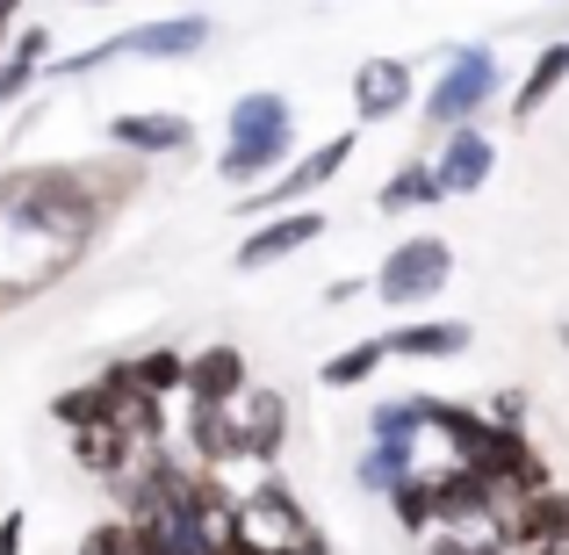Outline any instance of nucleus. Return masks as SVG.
I'll return each instance as SVG.
<instances>
[{"label":"nucleus","mask_w":569,"mask_h":555,"mask_svg":"<svg viewBox=\"0 0 569 555\" xmlns=\"http://www.w3.org/2000/svg\"><path fill=\"white\" fill-rule=\"evenodd\" d=\"M310 238H325V217H318V209H289V217H267L260 231L238 246V267H274V260H289V252H303Z\"/></svg>","instance_id":"nucleus-10"},{"label":"nucleus","mask_w":569,"mask_h":555,"mask_svg":"<svg viewBox=\"0 0 569 555\" xmlns=\"http://www.w3.org/2000/svg\"><path fill=\"white\" fill-rule=\"evenodd\" d=\"M130 375H138V389H152V397H159V389L188 383V361H181V354H144V361L130 368Z\"/></svg>","instance_id":"nucleus-20"},{"label":"nucleus","mask_w":569,"mask_h":555,"mask_svg":"<svg viewBox=\"0 0 569 555\" xmlns=\"http://www.w3.org/2000/svg\"><path fill=\"white\" fill-rule=\"evenodd\" d=\"M109 145H123V152H188L194 145V123L188 116H116L109 123Z\"/></svg>","instance_id":"nucleus-13"},{"label":"nucleus","mask_w":569,"mask_h":555,"mask_svg":"<svg viewBox=\"0 0 569 555\" xmlns=\"http://www.w3.org/2000/svg\"><path fill=\"white\" fill-rule=\"evenodd\" d=\"M353 159V138H332V145H318V152H303L289 174H281L274 188H260V195H246V209L260 217V209H281V202H303V195H318L325 181H332L339 167Z\"/></svg>","instance_id":"nucleus-7"},{"label":"nucleus","mask_w":569,"mask_h":555,"mask_svg":"<svg viewBox=\"0 0 569 555\" xmlns=\"http://www.w3.org/2000/svg\"><path fill=\"white\" fill-rule=\"evenodd\" d=\"M43 58H51V29H43V22H29L22 37H14L8 51H0V109H8V101H22L29 87H37Z\"/></svg>","instance_id":"nucleus-14"},{"label":"nucleus","mask_w":569,"mask_h":555,"mask_svg":"<svg viewBox=\"0 0 569 555\" xmlns=\"http://www.w3.org/2000/svg\"><path fill=\"white\" fill-rule=\"evenodd\" d=\"M447 275H455V246L447 238H403V246H389L376 289H382V304H426V296L447 289Z\"/></svg>","instance_id":"nucleus-6"},{"label":"nucleus","mask_w":569,"mask_h":555,"mask_svg":"<svg viewBox=\"0 0 569 555\" xmlns=\"http://www.w3.org/2000/svg\"><path fill=\"white\" fill-rule=\"evenodd\" d=\"M389 361V339H361V347H347L339 361H325V389H353V383H368Z\"/></svg>","instance_id":"nucleus-19"},{"label":"nucleus","mask_w":569,"mask_h":555,"mask_svg":"<svg viewBox=\"0 0 569 555\" xmlns=\"http://www.w3.org/2000/svg\"><path fill=\"white\" fill-rule=\"evenodd\" d=\"M231 555H260V548H231Z\"/></svg>","instance_id":"nucleus-23"},{"label":"nucleus","mask_w":569,"mask_h":555,"mask_svg":"<svg viewBox=\"0 0 569 555\" xmlns=\"http://www.w3.org/2000/svg\"><path fill=\"white\" fill-rule=\"evenodd\" d=\"M202 43H209V14H167V22H138L109 43H87V51H72L66 66H51V72H94V66H109V58H194Z\"/></svg>","instance_id":"nucleus-3"},{"label":"nucleus","mask_w":569,"mask_h":555,"mask_svg":"<svg viewBox=\"0 0 569 555\" xmlns=\"http://www.w3.org/2000/svg\"><path fill=\"white\" fill-rule=\"evenodd\" d=\"M432 555H505V542H498V534H447Z\"/></svg>","instance_id":"nucleus-21"},{"label":"nucleus","mask_w":569,"mask_h":555,"mask_svg":"<svg viewBox=\"0 0 569 555\" xmlns=\"http://www.w3.org/2000/svg\"><path fill=\"white\" fill-rule=\"evenodd\" d=\"M490 167H498V152H490V138H483V130H469V123L447 130L440 159H432V174H440L447 195H476V188L490 181Z\"/></svg>","instance_id":"nucleus-9"},{"label":"nucleus","mask_w":569,"mask_h":555,"mask_svg":"<svg viewBox=\"0 0 569 555\" xmlns=\"http://www.w3.org/2000/svg\"><path fill=\"white\" fill-rule=\"evenodd\" d=\"M231 433H238V455L246 462H267L281 447V433H289V404H281L274 389H238L231 397Z\"/></svg>","instance_id":"nucleus-8"},{"label":"nucleus","mask_w":569,"mask_h":555,"mask_svg":"<svg viewBox=\"0 0 569 555\" xmlns=\"http://www.w3.org/2000/svg\"><path fill=\"white\" fill-rule=\"evenodd\" d=\"M411 469H418V447L411 440H376L361 455V490H397Z\"/></svg>","instance_id":"nucleus-17"},{"label":"nucleus","mask_w":569,"mask_h":555,"mask_svg":"<svg viewBox=\"0 0 569 555\" xmlns=\"http://www.w3.org/2000/svg\"><path fill=\"white\" fill-rule=\"evenodd\" d=\"M440 174H432V167H397V181H382V195H376V202L389 209V217H397V209H426V202H440Z\"/></svg>","instance_id":"nucleus-18"},{"label":"nucleus","mask_w":569,"mask_h":555,"mask_svg":"<svg viewBox=\"0 0 569 555\" xmlns=\"http://www.w3.org/2000/svg\"><path fill=\"white\" fill-rule=\"evenodd\" d=\"M469 325L461 318H426V325H397L389 333V361H447V354H469Z\"/></svg>","instance_id":"nucleus-12"},{"label":"nucleus","mask_w":569,"mask_h":555,"mask_svg":"<svg viewBox=\"0 0 569 555\" xmlns=\"http://www.w3.org/2000/svg\"><path fill=\"white\" fill-rule=\"evenodd\" d=\"M569 80V43H548L541 58H533V72H527V87L512 95V123H533V116L548 109V95Z\"/></svg>","instance_id":"nucleus-16"},{"label":"nucleus","mask_w":569,"mask_h":555,"mask_svg":"<svg viewBox=\"0 0 569 555\" xmlns=\"http://www.w3.org/2000/svg\"><path fill=\"white\" fill-rule=\"evenodd\" d=\"M498 87H505V66L483 51V43H469V51H455L440 66V80H432V95H426V123H440V130L469 123V116L483 109Z\"/></svg>","instance_id":"nucleus-4"},{"label":"nucleus","mask_w":569,"mask_h":555,"mask_svg":"<svg viewBox=\"0 0 569 555\" xmlns=\"http://www.w3.org/2000/svg\"><path fill=\"white\" fill-rule=\"evenodd\" d=\"M238 389H246V361H238L231 347H209L188 361V397L194 404H231Z\"/></svg>","instance_id":"nucleus-15"},{"label":"nucleus","mask_w":569,"mask_h":555,"mask_svg":"<svg viewBox=\"0 0 569 555\" xmlns=\"http://www.w3.org/2000/svg\"><path fill=\"white\" fill-rule=\"evenodd\" d=\"M80 8H94V0H80Z\"/></svg>","instance_id":"nucleus-24"},{"label":"nucleus","mask_w":569,"mask_h":555,"mask_svg":"<svg viewBox=\"0 0 569 555\" xmlns=\"http://www.w3.org/2000/svg\"><path fill=\"white\" fill-rule=\"evenodd\" d=\"M289 101L281 95H246L231 109V138H223V159H217V174L223 181H252V174H274L281 167V152H289Z\"/></svg>","instance_id":"nucleus-2"},{"label":"nucleus","mask_w":569,"mask_h":555,"mask_svg":"<svg viewBox=\"0 0 569 555\" xmlns=\"http://www.w3.org/2000/svg\"><path fill=\"white\" fill-rule=\"evenodd\" d=\"M0 555H22V513L0 519Z\"/></svg>","instance_id":"nucleus-22"},{"label":"nucleus","mask_w":569,"mask_h":555,"mask_svg":"<svg viewBox=\"0 0 569 555\" xmlns=\"http://www.w3.org/2000/svg\"><path fill=\"white\" fill-rule=\"evenodd\" d=\"M403 101H411V72H403L397 58H368V66L353 72V109H361V123H389Z\"/></svg>","instance_id":"nucleus-11"},{"label":"nucleus","mask_w":569,"mask_h":555,"mask_svg":"<svg viewBox=\"0 0 569 555\" xmlns=\"http://www.w3.org/2000/svg\"><path fill=\"white\" fill-rule=\"evenodd\" d=\"M238 548H260V555H325L310 519L281 498L274 484H260L252 498H238Z\"/></svg>","instance_id":"nucleus-5"},{"label":"nucleus","mask_w":569,"mask_h":555,"mask_svg":"<svg viewBox=\"0 0 569 555\" xmlns=\"http://www.w3.org/2000/svg\"><path fill=\"white\" fill-rule=\"evenodd\" d=\"M138 174L101 167H37L0 181V304H22L29 289H51L87 252L94 224Z\"/></svg>","instance_id":"nucleus-1"}]
</instances>
